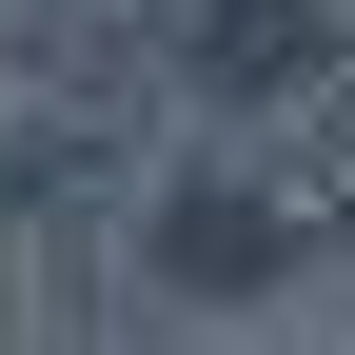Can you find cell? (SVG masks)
<instances>
[{
    "label": "cell",
    "instance_id": "obj_1",
    "mask_svg": "<svg viewBox=\"0 0 355 355\" xmlns=\"http://www.w3.org/2000/svg\"><path fill=\"white\" fill-rule=\"evenodd\" d=\"M139 257H158V296H217V316H237V296H277V277H296V217L257 198V178H178Z\"/></svg>",
    "mask_w": 355,
    "mask_h": 355
}]
</instances>
